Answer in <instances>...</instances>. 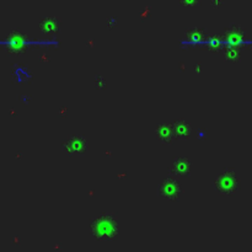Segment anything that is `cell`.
<instances>
[{
    "label": "cell",
    "instance_id": "obj_20",
    "mask_svg": "<svg viewBox=\"0 0 252 252\" xmlns=\"http://www.w3.org/2000/svg\"><path fill=\"white\" fill-rule=\"evenodd\" d=\"M194 68H196V71H201V63H197Z\"/></svg>",
    "mask_w": 252,
    "mask_h": 252
},
{
    "label": "cell",
    "instance_id": "obj_13",
    "mask_svg": "<svg viewBox=\"0 0 252 252\" xmlns=\"http://www.w3.org/2000/svg\"><path fill=\"white\" fill-rule=\"evenodd\" d=\"M208 47L213 50L220 49L222 48V36L210 35L208 37Z\"/></svg>",
    "mask_w": 252,
    "mask_h": 252
},
{
    "label": "cell",
    "instance_id": "obj_11",
    "mask_svg": "<svg viewBox=\"0 0 252 252\" xmlns=\"http://www.w3.org/2000/svg\"><path fill=\"white\" fill-rule=\"evenodd\" d=\"M225 59L229 62H236L240 59L241 56V50L237 45H228L227 48L224 49Z\"/></svg>",
    "mask_w": 252,
    "mask_h": 252
},
{
    "label": "cell",
    "instance_id": "obj_9",
    "mask_svg": "<svg viewBox=\"0 0 252 252\" xmlns=\"http://www.w3.org/2000/svg\"><path fill=\"white\" fill-rule=\"evenodd\" d=\"M174 127V132L176 138L179 139H189L192 136V126L188 121L183 118H177L171 122Z\"/></svg>",
    "mask_w": 252,
    "mask_h": 252
},
{
    "label": "cell",
    "instance_id": "obj_12",
    "mask_svg": "<svg viewBox=\"0 0 252 252\" xmlns=\"http://www.w3.org/2000/svg\"><path fill=\"white\" fill-rule=\"evenodd\" d=\"M186 37L189 41H201L206 37V30L202 27H192L186 31Z\"/></svg>",
    "mask_w": 252,
    "mask_h": 252
},
{
    "label": "cell",
    "instance_id": "obj_14",
    "mask_svg": "<svg viewBox=\"0 0 252 252\" xmlns=\"http://www.w3.org/2000/svg\"><path fill=\"white\" fill-rule=\"evenodd\" d=\"M95 86L97 89H104L106 86V81H105L104 76L101 74H96L95 76Z\"/></svg>",
    "mask_w": 252,
    "mask_h": 252
},
{
    "label": "cell",
    "instance_id": "obj_16",
    "mask_svg": "<svg viewBox=\"0 0 252 252\" xmlns=\"http://www.w3.org/2000/svg\"><path fill=\"white\" fill-rule=\"evenodd\" d=\"M106 23H107V26H109V27H114V26L117 23V18H115V16H111V18L107 19Z\"/></svg>",
    "mask_w": 252,
    "mask_h": 252
},
{
    "label": "cell",
    "instance_id": "obj_8",
    "mask_svg": "<svg viewBox=\"0 0 252 252\" xmlns=\"http://www.w3.org/2000/svg\"><path fill=\"white\" fill-rule=\"evenodd\" d=\"M225 41L228 42V45H237L239 42H241L245 38V31L242 30V27H240L239 25H230L229 27L225 28L224 36H223Z\"/></svg>",
    "mask_w": 252,
    "mask_h": 252
},
{
    "label": "cell",
    "instance_id": "obj_15",
    "mask_svg": "<svg viewBox=\"0 0 252 252\" xmlns=\"http://www.w3.org/2000/svg\"><path fill=\"white\" fill-rule=\"evenodd\" d=\"M181 5H198V0H180Z\"/></svg>",
    "mask_w": 252,
    "mask_h": 252
},
{
    "label": "cell",
    "instance_id": "obj_10",
    "mask_svg": "<svg viewBox=\"0 0 252 252\" xmlns=\"http://www.w3.org/2000/svg\"><path fill=\"white\" fill-rule=\"evenodd\" d=\"M38 27L45 33H54L61 28V19L57 16H46L40 21Z\"/></svg>",
    "mask_w": 252,
    "mask_h": 252
},
{
    "label": "cell",
    "instance_id": "obj_17",
    "mask_svg": "<svg viewBox=\"0 0 252 252\" xmlns=\"http://www.w3.org/2000/svg\"><path fill=\"white\" fill-rule=\"evenodd\" d=\"M197 136L199 137V138H205V137H207V132H205V131H199L198 133H197Z\"/></svg>",
    "mask_w": 252,
    "mask_h": 252
},
{
    "label": "cell",
    "instance_id": "obj_21",
    "mask_svg": "<svg viewBox=\"0 0 252 252\" xmlns=\"http://www.w3.org/2000/svg\"><path fill=\"white\" fill-rule=\"evenodd\" d=\"M213 4L214 5H219V4H222V1H213Z\"/></svg>",
    "mask_w": 252,
    "mask_h": 252
},
{
    "label": "cell",
    "instance_id": "obj_19",
    "mask_svg": "<svg viewBox=\"0 0 252 252\" xmlns=\"http://www.w3.org/2000/svg\"><path fill=\"white\" fill-rule=\"evenodd\" d=\"M40 59H42V61H49V58H48L47 56H46V54H41L40 56Z\"/></svg>",
    "mask_w": 252,
    "mask_h": 252
},
{
    "label": "cell",
    "instance_id": "obj_6",
    "mask_svg": "<svg viewBox=\"0 0 252 252\" xmlns=\"http://www.w3.org/2000/svg\"><path fill=\"white\" fill-rule=\"evenodd\" d=\"M191 174V161L187 157H176L170 166V175L174 177H187Z\"/></svg>",
    "mask_w": 252,
    "mask_h": 252
},
{
    "label": "cell",
    "instance_id": "obj_2",
    "mask_svg": "<svg viewBox=\"0 0 252 252\" xmlns=\"http://www.w3.org/2000/svg\"><path fill=\"white\" fill-rule=\"evenodd\" d=\"M214 188L224 196H232L240 189V181L232 169H224L214 180Z\"/></svg>",
    "mask_w": 252,
    "mask_h": 252
},
{
    "label": "cell",
    "instance_id": "obj_7",
    "mask_svg": "<svg viewBox=\"0 0 252 252\" xmlns=\"http://www.w3.org/2000/svg\"><path fill=\"white\" fill-rule=\"evenodd\" d=\"M155 136H157L158 140L161 141L162 144H172L175 139H176L172 123L165 121L157 124V127H155Z\"/></svg>",
    "mask_w": 252,
    "mask_h": 252
},
{
    "label": "cell",
    "instance_id": "obj_3",
    "mask_svg": "<svg viewBox=\"0 0 252 252\" xmlns=\"http://www.w3.org/2000/svg\"><path fill=\"white\" fill-rule=\"evenodd\" d=\"M158 194L167 201H179L183 196V188L179 180L170 175L158 183Z\"/></svg>",
    "mask_w": 252,
    "mask_h": 252
},
{
    "label": "cell",
    "instance_id": "obj_18",
    "mask_svg": "<svg viewBox=\"0 0 252 252\" xmlns=\"http://www.w3.org/2000/svg\"><path fill=\"white\" fill-rule=\"evenodd\" d=\"M20 97H21V100L23 101V102H28V101L31 100V97H30V96H27V95H21Z\"/></svg>",
    "mask_w": 252,
    "mask_h": 252
},
{
    "label": "cell",
    "instance_id": "obj_5",
    "mask_svg": "<svg viewBox=\"0 0 252 252\" xmlns=\"http://www.w3.org/2000/svg\"><path fill=\"white\" fill-rule=\"evenodd\" d=\"M26 40H27V36L21 30L16 28V30H13L11 32H9L8 37L4 41V45H5V48L9 52H11L14 54H19L25 52Z\"/></svg>",
    "mask_w": 252,
    "mask_h": 252
},
{
    "label": "cell",
    "instance_id": "obj_1",
    "mask_svg": "<svg viewBox=\"0 0 252 252\" xmlns=\"http://www.w3.org/2000/svg\"><path fill=\"white\" fill-rule=\"evenodd\" d=\"M90 230L95 239L102 240V241L115 240L119 234L116 215L112 213H104L93 218L90 223Z\"/></svg>",
    "mask_w": 252,
    "mask_h": 252
},
{
    "label": "cell",
    "instance_id": "obj_4",
    "mask_svg": "<svg viewBox=\"0 0 252 252\" xmlns=\"http://www.w3.org/2000/svg\"><path fill=\"white\" fill-rule=\"evenodd\" d=\"M89 149V141L83 134H74L62 141V150L67 155H81Z\"/></svg>",
    "mask_w": 252,
    "mask_h": 252
}]
</instances>
